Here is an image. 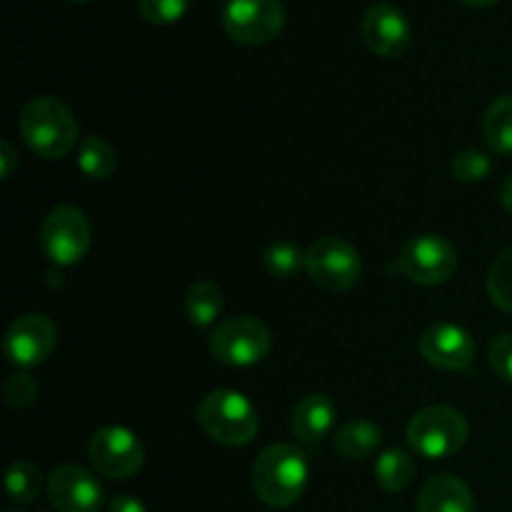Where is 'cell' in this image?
Instances as JSON below:
<instances>
[{
	"label": "cell",
	"instance_id": "obj_30",
	"mask_svg": "<svg viewBox=\"0 0 512 512\" xmlns=\"http://www.w3.org/2000/svg\"><path fill=\"white\" fill-rule=\"evenodd\" d=\"M108 512H148V508H145L143 500L133 498V495H115L110 500Z\"/></svg>",
	"mask_w": 512,
	"mask_h": 512
},
{
	"label": "cell",
	"instance_id": "obj_5",
	"mask_svg": "<svg viewBox=\"0 0 512 512\" xmlns=\"http://www.w3.org/2000/svg\"><path fill=\"white\" fill-rule=\"evenodd\" d=\"M273 348L268 325L253 315L228 318L210 333V353L215 360L233 368H250L268 358Z\"/></svg>",
	"mask_w": 512,
	"mask_h": 512
},
{
	"label": "cell",
	"instance_id": "obj_21",
	"mask_svg": "<svg viewBox=\"0 0 512 512\" xmlns=\"http://www.w3.org/2000/svg\"><path fill=\"white\" fill-rule=\"evenodd\" d=\"M5 490L8 498L18 505H30L43 493V473L30 460H15L5 475Z\"/></svg>",
	"mask_w": 512,
	"mask_h": 512
},
{
	"label": "cell",
	"instance_id": "obj_9",
	"mask_svg": "<svg viewBox=\"0 0 512 512\" xmlns=\"http://www.w3.org/2000/svg\"><path fill=\"white\" fill-rule=\"evenodd\" d=\"M223 28L240 45L270 43L285 28V8L280 0H228Z\"/></svg>",
	"mask_w": 512,
	"mask_h": 512
},
{
	"label": "cell",
	"instance_id": "obj_17",
	"mask_svg": "<svg viewBox=\"0 0 512 512\" xmlns=\"http://www.w3.org/2000/svg\"><path fill=\"white\" fill-rule=\"evenodd\" d=\"M383 443V430L375 425L373 420L353 418L345 420L338 430H335V450L343 455L345 460H365L375 455V450Z\"/></svg>",
	"mask_w": 512,
	"mask_h": 512
},
{
	"label": "cell",
	"instance_id": "obj_31",
	"mask_svg": "<svg viewBox=\"0 0 512 512\" xmlns=\"http://www.w3.org/2000/svg\"><path fill=\"white\" fill-rule=\"evenodd\" d=\"M498 198H500V205H503L508 213H512V175L503 180V185H500L498 190Z\"/></svg>",
	"mask_w": 512,
	"mask_h": 512
},
{
	"label": "cell",
	"instance_id": "obj_32",
	"mask_svg": "<svg viewBox=\"0 0 512 512\" xmlns=\"http://www.w3.org/2000/svg\"><path fill=\"white\" fill-rule=\"evenodd\" d=\"M460 3L470 5V8H490V5H495L498 0H460Z\"/></svg>",
	"mask_w": 512,
	"mask_h": 512
},
{
	"label": "cell",
	"instance_id": "obj_11",
	"mask_svg": "<svg viewBox=\"0 0 512 512\" xmlns=\"http://www.w3.org/2000/svg\"><path fill=\"white\" fill-rule=\"evenodd\" d=\"M58 345V330L48 315L28 313L20 315L5 330L3 350L5 358L20 370H30L43 365L53 355Z\"/></svg>",
	"mask_w": 512,
	"mask_h": 512
},
{
	"label": "cell",
	"instance_id": "obj_25",
	"mask_svg": "<svg viewBox=\"0 0 512 512\" xmlns=\"http://www.w3.org/2000/svg\"><path fill=\"white\" fill-rule=\"evenodd\" d=\"M450 170H453V178L458 180V183L473 185V183H480V180H485L490 173H493V160H490L485 153H480V150L468 148L455 153L453 163H450Z\"/></svg>",
	"mask_w": 512,
	"mask_h": 512
},
{
	"label": "cell",
	"instance_id": "obj_33",
	"mask_svg": "<svg viewBox=\"0 0 512 512\" xmlns=\"http://www.w3.org/2000/svg\"><path fill=\"white\" fill-rule=\"evenodd\" d=\"M3 512H20V510H13V508H8V510H3Z\"/></svg>",
	"mask_w": 512,
	"mask_h": 512
},
{
	"label": "cell",
	"instance_id": "obj_28",
	"mask_svg": "<svg viewBox=\"0 0 512 512\" xmlns=\"http://www.w3.org/2000/svg\"><path fill=\"white\" fill-rule=\"evenodd\" d=\"M488 360L495 375L512 385V333H503L493 340L488 350Z\"/></svg>",
	"mask_w": 512,
	"mask_h": 512
},
{
	"label": "cell",
	"instance_id": "obj_6",
	"mask_svg": "<svg viewBox=\"0 0 512 512\" xmlns=\"http://www.w3.org/2000/svg\"><path fill=\"white\" fill-rule=\"evenodd\" d=\"M398 270L415 285L435 288L448 283L458 270V250L435 233L413 235L398 253Z\"/></svg>",
	"mask_w": 512,
	"mask_h": 512
},
{
	"label": "cell",
	"instance_id": "obj_16",
	"mask_svg": "<svg viewBox=\"0 0 512 512\" xmlns=\"http://www.w3.org/2000/svg\"><path fill=\"white\" fill-rule=\"evenodd\" d=\"M338 408L333 400L323 393L305 395L293 410V433L300 443H323L335 428Z\"/></svg>",
	"mask_w": 512,
	"mask_h": 512
},
{
	"label": "cell",
	"instance_id": "obj_18",
	"mask_svg": "<svg viewBox=\"0 0 512 512\" xmlns=\"http://www.w3.org/2000/svg\"><path fill=\"white\" fill-rule=\"evenodd\" d=\"M418 465L413 455L403 448H388L375 458V483L385 493H403L413 485Z\"/></svg>",
	"mask_w": 512,
	"mask_h": 512
},
{
	"label": "cell",
	"instance_id": "obj_20",
	"mask_svg": "<svg viewBox=\"0 0 512 512\" xmlns=\"http://www.w3.org/2000/svg\"><path fill=\"white\" fill-rule=\"evenodd\" d=\"M485 143L500 155H512V95H500L488 105L483 118Z\"/></svg>",
	"mask_w": 512,
	"mask_h": 512
},
{
	"label": "cell",
	"instance_id": "obj_2",
	"mask_svg": "<svg viewBox=\"0 0 512 512\" xmlns=\"http://www.w3.org/2000/svg\"><path fill=\"white\" fill-rule=\"evenodd\" d=\"M18 130L23 143L45 160L65 158L78 145L80 135L78 120L68 105L50 95L33 98L20 110Z\"/></svg>",
	"mask_w": 512,
	"mask_h": 512
},
{
	"label": "cell",
	"instance_id": "obj_23",
	"mask_svg": "<svg viewBox=\"0 0 512 512\" xmlns=\"http://www.w3.org/2000/svg\"><path fill=\"white\" fill-rule=\"evenodd\" d=\"M263 265L273 278L290 280L305 268V253L290 240H275L265 248Z\"/></svg>",
	"mask_w": 512,
	"mask_h": 512
},
{
	"label": "cell",
	"instance_id": "obj_27",
	"mask_svg": "<svg viewBox=\"0 0 512 512\" xmlns=\"http://www.w3.org/2000/svg\"><path fill=\"white\" fill-rule=\"evenodd\" d=\"M38 398V383L28 373H15L5 380V400L10 408H30Z\"/></svg>",
	"mask_w": 512,
	"mask_h": 512
},
{
	"label": "cell",
	"instance_id": "obj_29",
	"mask_svg": "<svg viewBox=\"0 0 512 512\" xmlns=\"http://www.w3.org/2000/svg\"><path fill=\"white\" fill-rule=\"evenodd\" d=\"M15 168H18V153L8 140H3L0 143V175H3V180H8Z\"/></svg>",
	"mask_w": 512,
	"mask_h": 512
},
{
	"label": "cell",
	"instance_id": "obj_7",
	"mask_svg": "<svg viewBox=\"0 0 512 512\" xmlns=\"http://www.w3.org/2000/svg\"><path fill=\"white\" fill-rule=\"evenodd\" d=\"M305 270L318 288L328 293H345L358 285L363 260L348 240L325 235L305 250Z\"/></svg>",
	"mask_w": 512,
	"mask_h": 512
},
{
	"label": "cell",
	"instance_id": "obj_15",
	"mask_svg": "<svg viewBox=\"0 0 512 512\" xmlns=\"http://www.w3.org/2000/svg\"><path fill=\"white\" fill-rule=\"evenodd\" d=\"M418 512H478L475 505L473 490L468 483L455 475L443 473L433 475L423 483L418 493V503H415Z\"/></svg>",
	"mask_w": 512,
	"mask_h": 512
},
{
	"label": "cell",
	"instance_id": "obj_3",
	"mask_svg": "<svg viewBox=\"0 0 512 512\" xmlns=\"http://www.w3.org/2000/svg\"><path fill=\"white\" fill-rule=\"evenodd\" d=\"M198 425L210 440L228 448H243L258 435L255 405L238 390H213L198 405Z\"/></svg>",
	"mask_w": 512,
	"mask_h": 512
},
{
	"label": "cell",
	"instance_id": "obj_10",
	"mask_svg": "<svg viewBox=\"0 0 512 512\" xmlns=\"http://www.w3.org/2000/svg\"><path fill=\"white\" fill-rule=\"evenodd\" d=\"M88 455L100 475L110 480H128L143 468L145 448L133 430L108 425L90 438Z\"/></svg>",
	"mask_w": 512,
	"mask_h": 512
},
{
	"label": "cell",
	"instance_id": "obj_8",
	"mask_svg": "<svg viewBox=\"0 0 512 512\" xmlns=\"http://www.w3.org/2000/svg\"><path fill=\"white\" fill-rule=\"evenodd\" d=\"M90 238L88 218L73 205H55L40 225V248L60 268L78 265L88 255Z\"/></svg>",
	"mask_w": 512,
	"mask_h": 512
},
{
	"label": "cell",
	"instance_id": "obj_24",
	"mask_svg": "<svg viewBox=\"0 0 512 512\" xmlns=\"http://www.w3.org/2000/svg\"><path fill=\"white\" fill-rule=\"evenodd\" d=\"M488 295L503 313L512 315V245L498 253L488 270Z\"/></svg>",
	"mask_w": 512,
	"mask_h": 512
},
{
	"label": "cell",
	"instance_id": "obj_22",
	"mask_svg": "<svg viewBox=\"0 0 512 512\" xmlns=\"http://www.w3.org/2000/svg\"><path fill=\"white\" fill-rule=\"evenodd\" d=\"M115 165H118V155H115L113 145L98 135H88L83 138L78 150V168L88 175L90 180H105L113 175Z\"/></svg>",
	"mask_w": 512,
	"mask_h": 512
},
{
	"label": "cell",
	"instance_id": "obj_19",
	"mask_svg": "<svg viewBox=\"0 0 512 512\" xmlns=\"http://www.w3.org/2000/svg\"><path fill=\"white\" fill-rule=\"evenodd\" d=\"M223 308V290L213 280H200L185 293V313L195 328H210V325L218 323Z\"/></svg>",
	"mask_w": 512,
	"mask_h": 512
},
{
	"label": "cell",
	"instance_id": "obj_14",
	"mask_svg": "<svg viewBox=\"0 0 512 512\" xmlns=\"http://www.w3.org/2000/svg\"><path fill=\"white\" fill-rule=\"evenodd\" d=\"M420 355L433 368L445 373H458L473 365L475 340L463 325L455 323H433L420 335Z\"/></svg>",
	"mask_w": 512,
	"mask_h": 512
},
{
	"label": "cell",
	"instance_id": "obj_26",
	"mask_svg": "<svg viewBox=\"0 0 512 512\" xmlns=\"http://www.w3.org/2000/svg\"><path fill=\"white\" fill-rule=\"evenodd\" d=\"M190 0H138V13L150 25H173L188 10Z\"/></svg>",
	"mask_w": 512,
	"mask_h": 512
},
{
	"label": "cell",
	"instance_id": "obj_1",
	"mask_svg": "<svg viewBox=\"0 0 512 512\" xmlns=\"http://www.w3.org/2000/svg\"><path fill=\"white\" fill-rule=\"evenodd\" d=\"M308 455L293 443L265 448L253 463V490L268 508L283 510L298 503L308 488Z\"/></svg>",
	"mask_w": 512,
	"mask_h": 512
},
{
	"label": "cell",
	"instance_id": "obj_4",
	"mask_svg": "<svg viewBox=\"0 0 512 512\" xmlns=\"http://www.w3.org/2000/svg\"><path fill=\"white\" fill-rule=\"evenodd\" d=\"M468 420L450 405H430L418 410L408 423V443L428 460H448L468 443Z\"/></svg>",
	"mask_w": 512,
	"mask_h": 512
},
{
	"label": "cell",
	"instance_id": "obj_12",
	"mask_svg": "<svg viewBox=\"0 0 512 512\" xmlns=\"http://www.w3.org/2000/svg\"><path fill=\"white\" fill-rule=\"evenodd\" d=\"M360 38L370 53L380 58H400L410 48L413 30L403 10L393 3H378L365 10Z\"/></svg>",
	"mask_w": 512,
	"mask_h": 512
},
{
	"label": "cell",
	"instance_id": "obj_13",
	"mask_svg": "<svg viewBox=\"0 0 512 512\" xmlns=\"http://www.w3.org/2000/svg\"><path fill=\"white\" fill-rule=\"evenodd\" d=\"M48 498L58 512H100L103 485L80 465H60L48 478Z\"/></svg>",
	"mask_w": 512,
	"mask_h": 512
}]
</instances>
